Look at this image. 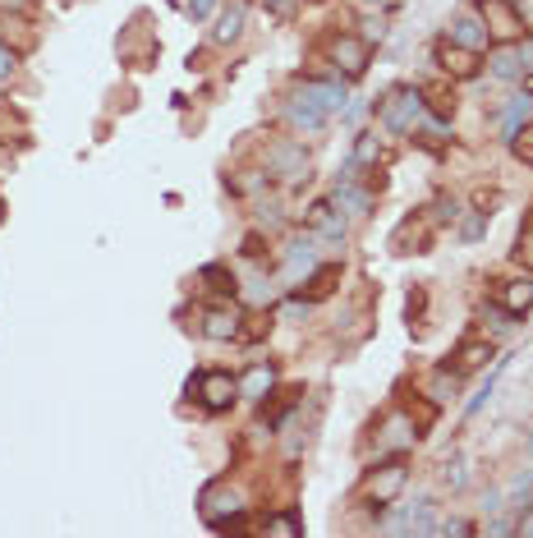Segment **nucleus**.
Segmentation results:
<instances>
[{"instance_id":"f257e3e1","label":"nucleus","mask_w":533,"mask_h":538,"mask_svg":"<svg viewBox=\"0 0 533 538\" xmlns=\"http://www.w3.org/2000/svg\"><path fill=\"white\" fill-rule=\"evenodd\" d=\"M405 483H410V465H405V461H400V455H395V461L378 465V470H372V474L363 478L359 497H363V502H368V506H372V510H378V516H382V510H391V506H395V497L405 493Z\"/></svg>"},{"instance_id":"f03ea898","label":"nucleus","mask_w":533,"mask_h":538,"mask_svg":"<svg viewBox=\"0 0 533 538\" xmlns=\"http://www.w3.org/2000/svg\"><path fill=\"white\" fill-rule=\"evenodd\" d=\"M473 10L488 23L492 46H515L524 37V14H520L515 0H473Z\"/></svg>"},{"instance_id":"7ed1b4c3","label":"nucleus","mask_w":533,"mask_h":538,"mask_svg":"<svg viewBox=\"0 0 533 538\" xmlns=\"http://www.w3.org/2000/svg\"><path fill=\"white\" fill-rule=\"evenodd\" d=\"M198 510H203V520H207L211 529L226 534V529H230V520H239L249 506H244V497H239L226 478H211L207 488H203V497H198Z\"/></svg>"},{"instance_id":"20e7f679","label":"nucleus","mask_w":533,"mask_h":538,"mask_svg":"<svg viewBox=\"0 0 533 538\" xmlns=\"http://www.w3.org/2000/svg\"><path fill=\"white\" fill-rule=\"evenodd\" d=\"M378 120L386 133H414V124L423 120V92L418 88H391L386 101L378 106Z\"/></svg>"},{"instance_id":"39448f33","label":"nucleus","mask_w":533,"mask_h":538,"mask_svg":"<svg viewBox=\"0 0 533 538\" xmlns=\"http://www.w3.org/2000/svg\"><path fill=\"white\" fill-rule=\"evenodd\" d=\"M189 391L203 400V410L221 414V410H230L235 400H239V378H235V373H226V368H207V373H198V378L189 382Z\"/></svg>"},{"instance_id":"423d86ee","label":"nucleus","mask_w":533,"mask_h":538,"mask_svg":"<svg viewBox=\"0 0 533 538\" xmlns=\"http://www.w3.org/2000/svg\"><path fill=\"white\" fill-rule=\"evenodd\" d=\"M327 56H331V65H336L345 78H363V74H368V60H372V42L359 37V33H336V37L327 42Z\"/></svg>"},{"instance_id":"0eeeda50","label":"nucleus","mask_w":533,"mask_h":538,"mask_svg":"<svg viewBox=\"0 0 533 538\" xmlns=\"http://www.w3.org/2000/svg\"><path fill=\"white\" fill-rule=\"evenodd\" d=\"M497 355V345H492V336H483V332H469L456 349L446 355V373H456V378L465 382L469 373H478V368H488V359Z\"/></svg>"},{"instance_id":"6e6552de","label":"nucleus","mask_w":533,"mask_h":538,"mask_svg":"<svg viewBox=\"0 0 533 538\" xmlns=\"http://www.w3.org/2000/svg\"><path fill=\"white\" fill-rule=\"evenodd\" d=\"M433 60H437V69L446 74V78H478V51H469V46H460V42H437V51H433Z\"/></svg>"},{"instance_id":"1a4fd4ad","label":"nucleus","mask_w":533,"mask_h":538,"mask_svg":"<svg viewBox=\"0 0 533 538\" xmlns=\"http://www.w3.org/2000/svg\"><path fill=\"white\" fill-rule=\"evenodd\" d=\"M266 166H272L276 180H308V152L295 139H281L272 152H266Z\"/></svg>"},{"instance_id":"9d476101","label":"nucleus","mask_w":533,"mask_h":538,"mask_svg":"<svg viewBox=\"0 0 533 538\" xmlns=\"http://www.w3.org/2000/svg\"><path fill=\"white\" fill-rule=\"evenodd\" d=\"M304 226H308L317 239H331V245H340L345 230H350V226H345V217H340V207H336L331 198H317V203L304 212Z\"/></svg>"},{"instance_id":"9b49d317","label":"nucleus","mask_w":533,"mask_h":538,"mask_svg":"<svg viewBox=\"0 0 533 538\" xmlns=\"http://www.w3.org/2000/svg\"><path fill=\"white\" fill-rule=\"evenodd\" d=\"M295 92L308 97L313 106H322L327 116H340V111H345V101H350V97H345V84H340V78H299V88H295Z\"/></svg>"},{"instance_id":"f8f14e48","label":"nucleus","mask_w":533,"mask_h":538,"mask_svg":"<svg viewBox=\"0 0 533 538\" xmlns=\"http://www.w3.org/2000/svg\"><path fill=\"white\" fill-rule=\"evenodd\" d=\"M317 267V235L308 230L304 239H295V245L285 249V267H281V285H295L299 277H308Z\"/></svg>"},{"instance_id":"ddd939ff","label":"nucleus","mask_w":533,"mask_h":538,"mask_svg":"<svg viewBox=\"0 0 533 538\" xmlns=\"http://www.w3.org/2000/svg\"><path fill=\"white\" fill-rule=\"evenodd\" d=\"M239 327H244V309L217 304L203 313V336L207 341H239Z\"/></svg>"},{"instance_id":"4468645a","label":"nucleus","mask_w":533,"mask_h":538,"mask_svg":"<svg viewBox=\"0 0 533 538\" xmlns=\"http://www.w3.org/2000/svg\"><path fill=\"white\" fill-rule=\"evenodd\" d=\"M450 42H460L469 51H488L492 37H488V23L478 19V10H460L456 19H450Z\"/></svg>"},{"instance_id":"2eb2a0df","label":"nucleus","mask_w":533,"mask_h":538,"mask_svg":"<svg viewBox=\"0 0 533 538\" xmlns=\"http://www.w3.org/2000/svg\"><path fill=\"white\" fill-rule=\"evenodd\" d=\"M492 304L505 309L511 317H524L533 309V277H520V281H501L497 294H492Z\"/></svg>"},{"instance_id":"dca6fc26","label":"nucleus","mask_w":533,"mask_h":538,"mask_svg":"<svg viewBox=\"0 0 533 538\" xmlns=\"http://www.w3.org/2000/svg\"><path fill=\"white\" fill-rule=\"evenodd\" d=\"M340 277H345V267H340V262H322V267H313V272L304 277V300H308V304L327 300V294L340 285Z\"/></svg>"},{"instance_id":"f3484780","label":"nucleus","mask_w":533,"mask_h":538,"mask_svg":"<svg viewBox=\"0 0 533 538\" xmlns=\"http://www.w3.org/2000/svg\"><path fill=\"white\" fill-rule=\"evenodd\" d=\"M285 116H290V124H295V129H308V133H313V129H322V124L331 120V116L322 111V106H313V101H308V97H299V92L290 97Z\"/></svg>"},{"instance_id":"a211bd4d","label":"nucleus","mask_w":533,"mask_h":538,"mask_svg":"<svg viewBox=\"0 0 533 538\" xmlns=\"http://www.w3.org/2000/svg\"><path fill=\"white\" fill-rule=\"evenodd\" d=\"M272 387H276V368H272V364H253V368H249V378L239 382V396L253 400V406H262Z\"/></svg>"},{"instance_id":"6ab92c4d","label":"nucleus","mask_w":533,"mask_h":538,"mask_svg":"<svg viewBox=\"0 0 533 538\" xmlns=\"http://www.w3.org/2000/svg\"><path fill=\"white\" fill-rule=\"evenodd\" d=\"M331 203H336L340 212H350V217H368V207H372V194H368V189H354V180H350V184H336Z\"/></svg>"},{"instance_id":"aec40b11","label":"nucleus","mask_w":533,"mask_h":538,"mask_svg":"<svg viewBox=\"0 0 533 538\" xmlns=\"http://www.w3.org/2000/svg\"><path fill=\"white\" fill-rule=\"evenodd\" d=\"M492 78H501V84H515V78H524V65L515 56V46H492Z\"/></svg>"},{"instance_id":"412c9836","label":"nucleus","mask_w":533,"mask_h":538,"mask_svg":"<svg viewBox=\"0 0 533 538\" xmlns=\"http://www.w3.org/2000/svg\"><path fill=\"white\" fill-rule=\"evenodd\" d=\"M244 5H230V10H221V19H217V33H211V42L217 46H230V42H239V33H244Z\"/></svg>"},{"instance_id":"4be33fe9","label":"nucleus","mask_w":533,"mask_h":538,"mask_svg":"<svg viewBox=\"0 0 533 538\" xmlns=\"http://www.w3.org/2000/svg\"><path fill=\"white\" fill-rule=\"evenodd\" d=\"M198 281H207V290L211 294H235V272L230 267H221V262H207V267H198Z\"/></svg>"},{"instance_id":"5701e85b","label":"nucleus","mask_w":533,"mask_h":538,"mask_svg":"<svg viewBox=\"0 0 533 538\" xmlns=\"http://www.w3.org/2000/svg\"><path fill=\"white\" fill-rule=\"evenodd\" d=\"M423 92V106H433L437 120H450L456 116V92H450L446 84H428V88H418Z\"/></svg>"},{"instance_id":"b1692460","label":"nucleus","mask_w":533,"mask_h":538,"mask_svg":"<svg viewBox=\"0 0 533 538\" xmlns=\"http://www.w3.org/2000/svg\"><path fill=\"white\" fill-rule=\"evenodd\" d=\"M505 364H511V359H497V368L488 373V382H483V387H478V396H473V400H469V406H465V419H473V414H478V410H483V406H488V400H492V391H497V378H501V373H505Z\"/></svg>"},{"instance_id":"393cba45","label":"nucleus","mask_w":533,"mask_h":538,"mask_svg":"<svg viewBox=\"0 0 533 538\" xmlns=\"http://www.w3.org/2000/svg\"><path fill=\"white\" fill-rule=\"evenodd\" d=\"M258 534H285V538H295V534H304V520L295 516V510H281V516L262 520V525H258Z\"/></svg>"},{"instance_id":"a878e982","label":"nucleus","mask_w":533,"mask_h":538,"mask_svg":"<svg viewBox=\"0 0 533 538\" xmlns=\"http://www.w3.org/2000/svg\"><path fill=\"white\" fill-rule=\"evenodd\" d=\"M515 262H524L529 272H533V212L524 217V226H520V235H515Z\"/></svg>"},{"instance_id":"bb28decb","label":"nucleus","mask_w":533,"mask_h":538,"mask_svg":"<svg viewBox=\"0 0 533 538\" xmlns=\"http://www.w3.org/2000/svg\"><path fill=\"white\" fill-rule=\"evenodd\" d=\"M410 423H414L418 438H428V428L437 423V406H428V400H414V406H410Z\"/></svg>"},{"instance_id":"cd10ccee","label":"nucleus","mask_w":533,"mask_h":538,"mask_svg":"<svg viewBox=\"0 0 533 538\" xmlns=\"http://www.w3.org/2000/svg\"><path fill=\"white\" fill-rule=\"evenodd\" d=\"M14 74H19V51L0 37V88L5 84H14Z\"/></svg>"},{"instance_id":"c85d7f7f","label":"nucleus","mask_w":533,"mask_h":538,"mask_svg":"<svg viewBox=\"0 0 533 538\" xmlns=\"http://www.w3.org/2000/svg\"><path fill=\"white\" fill-rule=\"evenodd\" d=\"M515 152H520L524 166H533V124L529 129H515Z\"/></svg>"},{"instance_id":"c756f323","label":"nucleus","mask_w":533,"mask_h":538,"mask_svg":"<svg viewBox=\"0 0 533 538\" xmlns=\"http://www.w3.org/2000/svg\"><path fill=\"white\" fill-rule=\"evenodd\" d=\"M37 10V0H0V14H10V19H28Z\"/></svg>"},{"instance_id":"7c9ffc66","label":"nucleus","mask_w":533,"mask_h":538,"mask_svg":"<svg viewBox=\"0 0 533 538\" xmlns=\"http://www.w3.org/2000/svg\"><path fill=\"white\" fill-rule=\"evenodd\" d=\"M184 10H189V19H207L217 10V0H184Z\"/></svg>"},{"instance_id":"2f4dec72","label":"nucleus","mask_w":533,"mask_h":538,"mask_svg":"<svg viewBox=\"0 0 533 538\" xmlns=\"http://www.w3.org/2000/svg\"><path fill=\"white\" fill-rule=\"evenodd\" d=\"M446 483H450V488H465V461H460V455L446 465Z\"/></svg>"},{"instance_id":"473e14b6","label":"nucleus","mask_w":533,"mask_h":538,"mask_svg":"<svg viewBox=\"0 0 533 538\" xmlns=\"http://www.w3.org/2000/svg\"><path fill=\"white\" fill-rule=\"evenodd\" d=\"M437 534H478L469 520H446V525H437Z\"/></svg>"},{"instance_id":"72a5a7b5","label":"nucleus","mask_w":533,"mask_h":538,"mask_svg":"<svg viewBox=\"0 0 533 538\" xmlns=\"http://www.w3.org/2000/svg\"><path fill=\"white\" fill-rule=\"evenodd\" d=\"M308 5H322V0H308Z\"/></svg>"}]
</instances>
